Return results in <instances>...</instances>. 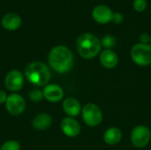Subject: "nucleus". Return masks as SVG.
<instances>
[{"label":"nucleus","mask_w":151,"mask_h":150,"mask_svg":"<svg viewBox=\"0 0 151 150\" xmlns=\"http://www.w3.org/2000/svg\"><path fill=\"white\" fill-rule=\"evenodd\" d=\"M132 144L138 149L146 147L151 139V132L150 128L143 125L136 126L131 132L130 135Z\"/></svg>","instance_id":"423d86ee"},{"label":"nucleus","mask_w":151,"mask_h":150,"mask_svg":"<svg viewBox=\"0 0 151 150\" xmlns=\"http://www.w3.org/2000/svg\"><path fill=\"white\" fill-rule=\"evenodd\" d=\"M147 7V1L146 0H134V9L138 11H143Z\"/></svg>","instance_id":"aec40b11"},{"label":"nucleus","mask_w":151,"mask_h":150,"mask_svg":"<svg viewBox=\"0 0 151 150\" xmlns=\"http://www.w3.org/2000/svg\"><path fill=\"white\" fill-rule=\"evenodd\" d=\"M123 19H124L123 15L120 12H116V13H113L111 21L115 24H120L123 21Z\"/></svg>","instance_id":"412c9836"},{"label":"nucleus","mask_w":151,"mask_h":150,"mask_svg":"<svg viewBox=\"0 0 151 150\" xmlns=\"http://www.w3.org/2000/svg\"><path fill=\"white\" fill-rule=\"evenodd\" d=\"M77 50L84 59H92L97 56L102 49L101 41L90 33H84L77 39Z\"/></svg>","instance_id":"f03ea898"},{"label":"nucleus","mask_w":151,"mask_h":150,"mask_svg":"<svg viewBox=\"0 0 151 150\" xmlns=\"http://www.w3.org/2000/svg\"><path fill=\"white\" fill-rule=\"evenodd\" d=\"M81 117L84 123L90 127L99 126L103 121V112L99 106L93 103H86L81 110Z\"/></svg>","instance_id":"20e7f679"},{"label":"nucleus","mask_w":151,"mask_h":150,"mask_svg":"<svg viewBox=\"0 0 151 150\" xmlns=\"http://www.w3.org/2000/svg\"><path fill=\"white\" fill-rule=\"evenodd\" d=\"M117 40L113 35L111 34H106L102 38L101 44L105 50H111L115 45H116Z\"/></svg>","instance_id":"f3484780"},{"label":"nucleus","mask_w":151,"mask_h":150,"mask_svg":"<svg viewBox=\"0 0 151 150\" xmlns=\"http://www.w3.org/2000/svg\"><path fill=\"white\" fill-rule=\"evenodd\" d=\"M133 62L139 66H148L151 65V45L137 43L133 46L130 52Z\"/></svg>","instance_id":"39448f33"},{"label":"nucleus","mask_w":151,"mask_h":150,"mask_svg":"<svg viewBox=\"0 0 151 150\" xmlns=\"http://www.w3.org/2000/svg\"><path fill=\"white\" fill-rule=\"evenodd\" d=\"M5 88L12 92L19 91L24 85V76L19 70L10 71L4 79Z\"/></svg>","instance_id":"6e6552de"},{"label":"nucleus","mask_w":151,"mask_h":150,"mask_svg":"<svg viewBox=\"0 0 151 150\" xmlns=\"http://www.w3.org/2000/svg\"><path fill=\"white\" fill-rule=\"evenodd\" d=\"M1 24L4 29L8 31H14L21 26V18L14 12H9L4 15Z\"/></svg>","instance_id":"4468645a"},{"label":"nucleus","mask_w":151,"mask_h":150,"mask_svg":"<svg viewBox=\"0 0 151 150\" xmlns=\"http://www.w3.org/2000/svg\"><path fill=\"white\" fill-rule=\"evenodd\" d=\"M25 75L28 81L35 86H45L50 80V71L49 67L42 62H33L30 63L26 70Z\"/></svg>","instance_id":"7ed1b4c3"},{"label":"nucleus","mask_w":151,"mask_h":150,"mask_svg":"<svg viewBox=\"0 0 151 150\" xmlns=\"http://www.w3.org/2000/svg\"><path fill=\"white\" fill-rule=\"evenodd\" d=\"M5 108L11 115L18 116L25 111L26 102L20 95L13 93L7 97Z\"/></svg>","instance_id":"0eeeda50"},{"label":"nucleus","mask_w":151,"mask_h":150,"mask_svg":"<svg viewBox=\"0 0 151 150\" xmlns=\"http://www.w3.org/2000/svg\"><path fill=\"white\" fill-rule=\"evenodd\" d=\"M150 42H151V35H150Z\"/></svg>","instance_id":"b1692460"},{"label":"nucleus","mask_w":151,"mask_h":150,"mask_svg":"<svg viewBox=\"0 0 151 150\" xmlns=\"http://www.w3.org/2000/svg\"><path fill=\"white\" fill-rule=\"evenodd\" d=\"M43 97L50 103H58L64 97V90L58 84L46 85L42 90Z\"/></svg>","instance_id":"9d476101"},{"label":"nucleus","mask_w":151,"mask_h":150,"mask_svg":"<svg viewBox=\"0 0 151 150\" xmlns=\"http://www.w3.org/2000/svg\"><path fill=\"white\" fill-rule=\"evenodd\" d=\"M61 130L65 135L70 138L77 137L81 133V125L80 123L71 117H66L63 118L60 124Z\"/></svg>","instance_id":"1a4fd4ad"},{"label":"nucleus","mask_w":151,"mask_h":150,"mask_svg":"<svg viewBox=\"0 0 151 150\" xmlns=\"http://www.w3.org/2000/svg\"><path fill=\"white\" fill-rule=\"evenodd\" d=\"M73 54L71 50L64 45L54 47L49 54V63L53 70L58 73H65L73 66Z\"/></svg>","instance_id":"f257e3e1"},{"label":"nucleus","mask_w":151,"mask_h":150,"mask_svg":"<svg viewBox=\"0 0 151 150\" xmlns=\"http://www.w3.org/2000/svg\"><path fill=\"white\" fill-rule=\"evenodd\" d=\"M103 138L106 144L114 146L120 142L122 139V132L119 128L111 126L104 132Z\"/></svg>","instance_id":"2eb2a0df"},{"label":"nucleus","mask_w":151,"mask_h":150,"mask_svg":"<svg viewBox=\"0 0 151 150\" xmlns=\"http://www.w3.org/2000/svg\"><path fill=\"white\" fill-rule=\"evenodd\" d=\"M43 97V93L40 89H34L29 94V98L33 102H40Z\"/></svg>","instance_id":"6ab92c4d"},{"label":"nucleus","mask_w":151,"mask_h":150,"mask_svg":"<svg viewBox=\"0 0 151 150\" xmlns=\"http://www.w3.org/2000/svg\"><path fill=\"white\" fill-rule=\"evenodd\" d=\"M112 11L111 8L106 5H97L94 8L92 11V17L95 21L99 24H107L111 21L112 19Z\"/></svg>","instance_id":"9b49d317"},{"label":"nucleus","mask_w":151,"mask_h":150,"mask_svg":"<svg viewBox=\"0 0 151 150\" xmlns=\"http://www.w3.org/2000/svg\"><path fill=\"white\" fill-rule=\"evenodd\" d=\"M140 41H141V43L149 44V42H150V35L146 33L142 34L140 35Z\"/></svg>","instance_id":"4be33fe9"},{"label":"nucleus","mask_w":151,"mask_h":150,"mask_svg":"<svg viewBox=\"0 0 151 150\" xmlns=\"http://www.w3.org/2000/svg\"><path fill=\"white\" fill-rule=\"evenodd\" d=\"M51 124H52V118L47 113L37 114L32 121L33 126L37 130H45L49 128Z\"/></svg>","instance_id":"dca6fc26"},{"label":"nucleus","mask_w":151,"mask_h":150,"mask_svg":"<svg viewBox=\"0 0 151 150\" xmlns=\"http://www.w3.org/2000/svg\"><path fill=\"white\" fill-rule=\"evenodd\" d=\"M7 95L4 90H0V103H4L7 100Z\"/></svg>","instance_id":"5701e85b"},{"label":"nucleus","mask_w":151,"mask_h":150,"mask_svg":"<svg viewBox=\"0 0 151 150\" xmlns=\"http://www.w3.org/2000/svg\"><path fill=\"white\" fill-rule=\"evenodd\" d=\"M99 60L101 65L106 69H113L119 64V57L111 50H103L100 53Z\"/></svg>","instance_id":"ddd939ff"},{"label":"nucleus","mask_w":151,"mask_h":150,"mask_svg":"<svg viewBox=\"0 0 151 150\" xmlns=\"http://www.w3.org/2000/svg\"><path fill=\"white\" fill-rule=\"evenodd\" d=\"M63 110L65 113L71 118H74L79 116L80 113H81V103L73 97H68L63 102Z\"/></svg>","instance_id":"f8f14e48"},{"label":"nucleus","mask_w":151,"mask_h":150,"mask_svg":"<svg viewBox=\"0 0 151 150\" xmlns=\"http://www.w3.org/2000/svg\"><path fill=\"white\" fill-rule=\"evenodd\" d=\"M0 150H20V145L16 141H7L1 146Z\"/></svg>","instance_id":"a211bd4d"}]
</instances>
